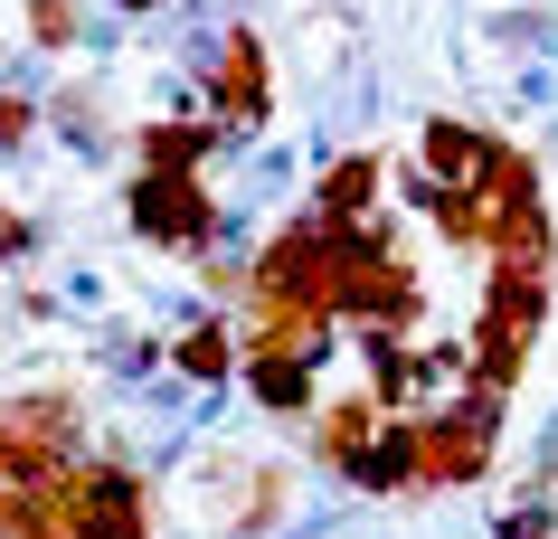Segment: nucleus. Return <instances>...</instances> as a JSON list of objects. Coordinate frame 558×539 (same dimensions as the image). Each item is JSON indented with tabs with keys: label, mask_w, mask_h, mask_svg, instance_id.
Masks as SVG:
<instances>
[{
	"label": "nucleus",
	"mask_w": 558,
	"mask_h": 539,
	"mask_svg": "<svg viewBox=\"0 0 558 539\" xmlns=\"http://www.w3.org/2000/svg\"><path fill=\"white\" fill-rule=\"evenodd\" d=\"M114 10H161V0H114Z\"/></svg>",
	"instance_id": "obj_13"
},
{
	"label": "nucleus",
	"mask_w": 558,
	"mask_h": 539,
	"mask_svg": "<svg viewBox=\"0 0 558 539\" xmlns=\"http://www.w3.org/2000/svg\"><path fill=\"white\" fill-rule=\"evenodd\" d=\"M76 454H86V407L66 389H29V397L0 407V474H10V492L66 474Z\"/></svg>",
	"instance_id": "obj_2"
},
{
	"label": "nucleus",
	"mask_w": 558,
	"mask_h": 539,
	"mask_svg": "<svg viewBox=\"0 0 558 539\" xmlns=\"http://www.w3.org/2000/svg\"><path fill=\"white\" fill-rule=\"evenodd\" d=\"M284 520V474L275 464H236L228 502H218V530H275Z\"/></svg>",
	"instance_id": "obj_7"
},
{
	"label": "nucleus",
	"mask_w": 558,
	"mask_h": 539,
	"mask_svg": "<svg viewBox=\"0 0 558 539\" xmlns=\"http://www.w3.org/2000/svg\"><path fill=\"white\" fill-rule=\"evenodd\" d=\"M379 436H388V407H379L369 389H341V397H323V407H313V454H323V464H341V474H351Z\"/></svg>",
	"instance_id": "obj_6"
},
{
	"label": "nucleus",
	"mask_w": 558,
	"mask_h": 539,
	"mask_svg": "<svg viewBox=\"0 0 558 539\" xmlns=\"http://www.w3.org/2000/svg\"><path fill=\"white\" fill-rule=\"evenodd\" d=\"M265 114H275L265 38L256 29H228V38H218V66H208V133H256Z\"/></svg>",
	"instance_id": "obj_4"
},
{
	"label": "nucleus",
	"mask_w": 558,
	"mask_h": 539,
	"mask_svg": "<svg viewBox=\"0 0 558 539\" xmlns=\"http://www.w3.org/2000/svg\"><path fill=\"white\" fill-rule=\"evenodd\" d=\"M29 133H38V95L0 86V151H29Z\"/></svg>",
	"instance_id": "obj_11"
},
{
	"label": "nucleus",
	"mask_w": 558,
	"mask_h": 539,
	"mask_svg": "<svg viewBox=\"0 0 558 539\" xmlns=\"http://www.w3.org/2000/svg\"><path fill=\"white\" fill-rule=\"evenodd\" d=\"M0 539H151V482L114 454H76L66 474L10 492Z\"/></svg>",
	"instance_id": "obj_1"
},
{
	"label": "nucleus",
	"mask_w": 558,
	"mask_h": 539,
	"mask_svg": "<svg viewBox=\"0 0 558 539\" xmlns=\"http://www.w3.org/2000/svg\"><path fill=\"white\" fill-rule=\"evenodd\" d=\"M29 246H38V228H29V218H20V209H10V199H0V266H20Z\"/></svg>",
	"instance_id": "obj_12"
},
{
	"label": "nucleus",
	"mask_w": 558,
	"mask_h": 539,
	"mask_svg": "<svg viewBox=\"0 0 558 539\" xmlns=\"http://www.w3.org/2000/svg\"><path fill=\"white\" fill-rule=\"evenodd\" d=\"M208 143H218L208 123H151L143 133V171H199Z\"/></svg>",
	"instance_id": "obj_9"
},
{
	"label": "nucleus",
	"mask_w": 558,
	"mask_h": 539,
	"mask_svg": "<svg viewBox=\"0 0 558 539\" xmlns=\"http://www.w3.org/2000/svg\"><path fill=\"white\" fill-rule=\"evenodd\" d=\"M171 359H180V379H228L236 369V322H190Z\"/></svg>",
	"instance_id": "obj_8"
},
{
	"label": "nucleus",
	"mask_w": 558,
	"mask_h": 539,
	"mask_svg": "<svg viewBox=\"0 0 558 539\" xmlns=\"http://www.w3.org/2000/svg\"><path fill=\"white\" fill-rule=\"evenodd\" d=\"M20 29H29V48L66 58V48L86 38V0H29V10H20Z\"/></svg>",
	"instance_id": "obj_10"
},
{
	"label": "nucleus",
	"mask_w": 558,
	"mask_h": 539,
	"mask_svg": "<svg viewBox=\"0 0 558 539\" xmlns=\"http://www.w3.org/2000/svg\"><path fill=\"white\" fill-rule=\"evenodd\" d=\"M133 228H143V246L199 256L218 237V199L199 189V171H133Z\"/></svg>",
	"instance_id": "obj_3"
},
{
	"label": "nucleus",
	"mask_w": 558,
	"mask_h": 539,
	"mask_svg": "<svg viewBox=\"0 0 558 539\" xmlns=\"http://www.w3.org/2000/svg\"><path fill=\"white\" fill-rule=\"evenodd\" d=\"M501 151H511V143H493V133H473V123L436 114L426 133H416V189H483V180L501 171Z\"/></svg>",
	"instance_id": "obj_5"
}]
</instances>
